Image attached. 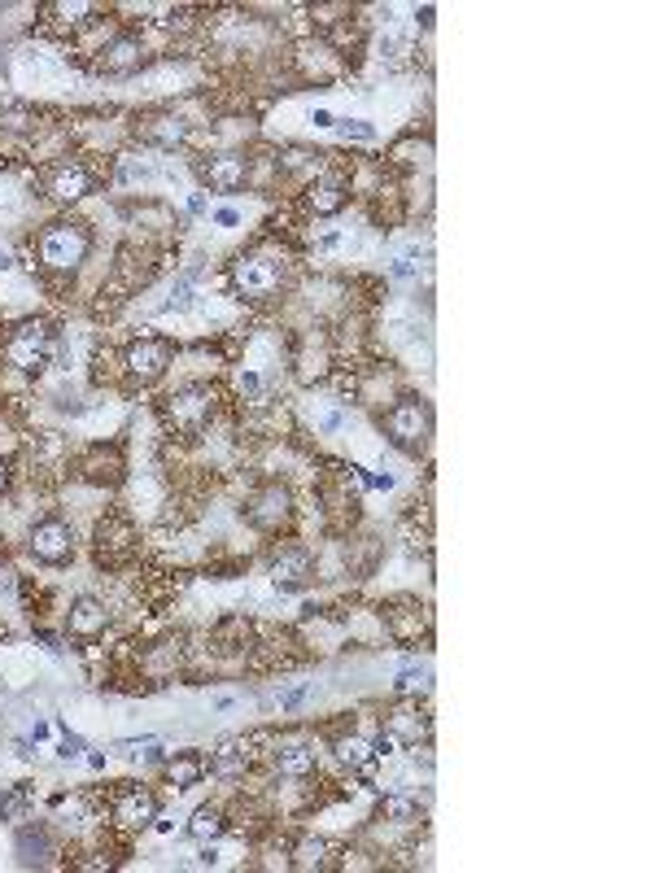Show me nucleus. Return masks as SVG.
<instances>
[{
    "mask_svg": "<svg viewBox=\"0 0 655 873\" xmlns=\"http://www.w3.org/2000/svg\"><path fill=\"white\" fill-rule=\"evenodd\" d=\"M289 869H302V873H324V869H332V843H324V839H302L293 847V856H289Z\"/></svg>",
    "mask_w": 655,
    "mask_h": 873,
    "instance_id": "nucleus-21",
    "label": "nucleus"
},
{
    "mask_svg": "<svg viewBox=\"0 0 655 873\" xmlns=\"http://www.w3.org/2000/svg\"><path fill=\"white\" fill-rule=\"evenodd\" d=\"M79 751H83V738H75V734H70V738H62V747H57V756H62V760H75Z\"/></svg>",
    "mask_w": 655,
    "mask_h": 873,
    "instance_id": "nucleus-33",
    "label": "nucleus"
},
{
    "mask_svg": "<svg viewBox=\"0 0 655 873\" xmlns=\"http://www.w3.org/2000/svg\"><path fill=\"white\" fill-rule=\"evenodd\" d=\"M245 516L262 533H280L284 524L293 520V494L280 481H267L262 489H254V498L245 502Z\"/></svg>",
    "mask_w": 655,
    "mask_h": 873,
    "instance_id": "nucleus-8",
    "label": "nucleus"
},
{
    "mask_svg": "<svg viewBox=\"0 0 655 873\" xmlns=\"http://www.w3.org/2000/svg\"><path fill=\"white\" fill-rule=\"evenodd\" d=\"M389 734L407 747H420V738H428V716L420 712V703H393L389 708Z\"/></svg>",
    "mask_w": 655,
    "mask_h": 873,
    "instance_id": "nucleus-17",
    "label": "nucleus"
},
{
    "mask_svg": "<svg viewBox=\"0 0 655 873\" xmlns=\"http://www.w3.org/2000/svg\"><path fill=\"white\" fill-rule=\"evenodd\" d=\"M337 760L341 764H350V769H372V760H376V747L367 743V738H359V734H345V738H337Z\"/></svg>",
    "mask_w": 655,
    "mask_h": 873,
    "instance_id": "nucleus-25",
    "label": "nucleus"
},
{
    "mask_svg": "<svg viewBox=\"0 0 655 873\" xmlns=\"http://www.w3.org/2000/svg\"><path fill=\"white\" fill-rule=\"evenodd\" d=\"M201 179H206L214 193H236V188L249 184V158L241 149H219L201 162Z\"/></svg>",
    "mask_w": 655,
    "mask_h": 873,
    "instance_id": "nucleus-9",
    "label": "nucleus"
},
{
    "mask_svg": "<svg viewBox=\"0 0 655 873\" xmlns=\"http://www.w3.org/2000/svg\"><path fill=\"white\" fill-rule=\"evenodd\" d=\"M88 249H92V232H88V223H79V219H53L40 232V262L57 275L79 271Z\"/></svg>",
    "mask_w": 655,
    "mask_h": 873,
    "instance_id": "nucleus-3",
    "label": "nucleus"
},
{
    "mask_svg": "<svg viewBox=\"0 0 655 873\" xmlns=\"http://www.w3.org/2000/svg\"><path fill=\"white\" fill-rule=\"evenodd\" d=\"M27 550L40 559V564L62 568V564H70V555H75V529H70L62 516H44V520L31 524Z\"/></svg>",
    "mask_w": 655,
    "mask_h": 873,
    "instance_id": "nucleus-6",
    "label": "nucleus"
},
{
    "mask_svg": "<svg viewBox=\"0 0 655 873\" xmlns=\"http://www.w3.org/2000/svg\"><path fill=\"white\" fill-rule=\"evenodd\" d=\"M131 542H136V529L123 520V516H105L97 524V555L101 564H123L131 555Z\"/></svg>",
    "mask_w": 655,
    "mask_h": 873,
    "instance_id": "nucleus-13",
    "label": "nucleus"
},
{
    "mask_svg": "<svg viewBox=\"0 0 655 873\" xmlns=\"http://www.w3.org/2000/svg\"><path fill=\"white\" fill-rule=\"evenodd\" d=\"M49 14H57L62 27H88L92 14H97V5H83V0H75V5H53Z\"/></svg>",
    "mask_w": 655,
    "mask_h": 873,
    "instance_id": "nucleus-29",
    "label": "nucleus"
},
{
    "mask_svg": "<svg viewBox=\"0 0 655 873\" xmlns=\"http://www.w3.org/2000/svg\"><path fill=\"white\" fill-rule=\"evenodd\" d=\"M188 834H193L197 843H214V839H223L228 834V821H223V812L219 808H197L193 812V821H188Z\"/></svg>",
    "mask_w": 655,
    "mask_h": 873,
    "instance_id": "nucleus-24",
    "label": "nucleus"
},
{
    "mask_svg": "<svg viewBox=\"0 0 655 873\" xmlns=\"http://www.w3.org/2000/svg\"><path fill=\"white\" fill-rule=\"evenodd\" d=\"M249 764V738H228L214 751V773H241Z\"/></svg>",
    "mask_w": 655,
    "mask_h": 873,
    "instance_id": "nucleus-26",
    "label": "nucleus"
},
{
    "mask_svg": "<svg viewBox=\"0 0 655 873\" xmlns=\"http://www.w3.org/2000/svg\"><path fill=\"white\" fill-rule=\"evenodd\" d=\"M44 193H49L53 201H79V197H88V193H92L88 166L75 162V158L49 166V171H44Z\"/></svg>",
    "mask_w": 655,
    "mask_h": 873,
    "instance_id": "nucleus-10",
    "label": "nucleus"
},
{
    "mask_svg": "<svg viewBox=\"0 0 655 873\" xmlns=\"http://www.w3.org/2000/svg\"><path fill=\"white\" fill-rule=\"evenodd\" d=\"M385 620H389V633H393L398 642H420V633H424V607H393Z\"/></svg>",
    "mask_w": 655,
    "mask_h": 873,
    "instance_id": "nucleus-23",
    "label": "nucleus"
},
{
    "mask_svg": "<svg viewBox=\"0 0 655 873\" xmlns=\"http://www.w3.org/2000/svg\"><path fill=\"white\" fill-rule=\"evenodd\" d=\"M123 367H127V380L131 385H158V380L166 376V367H171V341L162 337H140L127 345L123 354Z\"/></svg>",
    "mask_w": 655,
    "mask_h": 873,
    "instance_id": "nucleus-7",
    "label": "nucleus"
},
{
    "mask_svg": "<svg viewBox=\"0 0 655 873\" xmlns=\"http://www.w3.org/2000/svg\"><path fill=\"white\" fill-rule=\"evenodd\" d=\"M241 393H258V376H254V372L241 376Z\"/></svg>",
    "mask_w": 655,
    "mask_h": 873,
    "instance_id": "nucleus-34",
    "label": "nucleus"
},
{
    "mask_svg": "<svg viewBox=\"0 0 655 873\" xmlns=\"http://www.w3.org/2000/svg\"><path fill=\"white\" fill-rule=\"evenodd\" d=\"M79 472H83V481H92V485H114L118 476H123V454H118V446H92L83 454Z\"/></svg>",
    "mask_w": 655,
    "mask_h": 873,
    "instance_id": "nucleus-16",
    "label": "nucleus"
},
{
    "mask_svg": "<svg viewBox=\"0 0 655 873\" xmlns=\"http://www.w3.org/2000/svg\"><path fill=\"white\" fill-rule=\"evenodd\" d=\"M206 769H210V764L188 751V756H175L171 764H166V782H171L175 791H188V786H197L201 777H206Z\"/></svg>",
    "mask_w": 655,
    "mask_h": 873,
    "instance_id": "nucleus-22",
    "label": "nucleus"
},
{
    "mask_svg": "<svg viewBox=\"0 0 655 873\" xmlns=\"http://www.w3.org/2000/svg\"><path fill=\"white\" fill-rule=\"evenodd\" d=\"M228 284H232V293L241 297V302L262 306V302H271V297L284 293V284H289V262H284L280 254H262V249H254V254L232 258Z\"/></svg>",
    "mask_w": 655,
    "mask_h": 873,
    "instance_id": "nucleus-1",
    "label": "nucleus"
},
{
    "mask_svg": "<svg viewBox=\"0 0 655 873\" xmlns=\"http://www.w3.org/2000/svg\"><path fill=\"white\" fill-rule=\"evenodd\" d=\"M380 817H385L389 825H411L415 817H420V804L407 795H385L380 799Z\"/></svg>",
    "mask_w": 655,
    "mask_h": 873,
    "instance_id": "nucleus-27",
    "label": "nucleus"
},
{
    "mask_svg": "<svg viewBox=\"0 0 655 873\" xmlns=\"http://www.w3.org/2000/svg\"><path fill=\"white\" fill-rule=\"evenodd\" d=\"M214 411H219V393H214L210 385H184L162 402L166 424H171L175 433H184V437L201 433V428L214 420Z\"/></svg>",
    "mask_w": 655,
    "mask_h": 873,
    "instance_id": "nucleus-5",
    "label": "nucleus"
},
{
    "mask_svg": "<svg viewBox=\"0 0 655 873\" xmlns=\"http://www.w3.org/2000/svg\"><path fill=\"white\" fill-rule=\"evenodd\" d=\"M140 140H149V145H158V149H180L188 140V123L180 114H149L145 123H140Z\"/></svg>",
    "mask_w": 655,
    "mask_h": 873,
    "instance_id": "nucleus-19",
    "label": "nucleus"
},
{
    "mask_svg": "<svg viewBox=\"0 0 655 873\" xmlns=\"http://www.w3.org/2000/svg\"><path fill=\"white\" fill-rule=\"evenodd\" d=\"M53 354V324L49 319H22V324L5 337V363L14 372H44Z\"/></svg>",
    "mask_w": 655,
    "mask_h": 873,
    "instance_id": "nucleus-4",
    "label": "nucleus"
},
{
    "mask_svg": "<svg viewBox=\"0 0 655 873\" xmlns=\"http://www.w3.org/2000/svg\"><path fill=\"white\" fill-rule=\"evenodd\" d=\"M311 123H315V127H332V123H337V118H332L328 110H315V118H311Z\"/></svg>",
    "mask_w": 655,
    "mask_h": 873,
    "instance_id": "nucleus-35",
    "label": "nucleus"
},
{
    "mask_svg": "<svg viewBox=\"0 0 655 873\" xmlns=\"http://www.w3.org/2000/svg\"><path fill=\"white\" fill-rule=\"evenodd\" d=\"M271 760H276V769L284 777H311L315 773V747L302 743V738H284V743H276V751H271Z\"/></svg>",
    "mask_w": 655,
    "mask_h": 873,
    "instance_id": "nucleus-18",
    "label": "nucleus"
},
{
    "mask_svg": "<svg viewBox=\"0 0 655 873\" xmlns=\"http://www.w3.org/2000/svg\"><path fill=\"white\" fill-rule=\"evenodd\" d=\"M428 681H433L428 668H402V673H398V690H402V695H428Z\"/></svg>",
    "mask_w": 655,
    "mask_h": 873,
    "instance_id": "nucleus-30",
    "label": "nucleus"
},
{
    "mask_svg": "<svg viewBox=\"0 0 655 873\" xmlns=\"http://www.w3.org/2000/svg\"><path fill=\"white\" fill-rule=\"evenodd\" d=\"M341 131H345V140H350V136H354V140H372V136H376V131L367 127V123H341Z\"/></svg>",
    "mask_w": 655,
    "mask_h": 873,
    "instance_id": "nucleus-32",
    "label": "nucleus"
},
{
    "mask_svg": "<svg viewBox=\"0 0 655 873\" xmlns=\"http://www.w3.org/2000/svg\"><path fill=\"white\" fill-rule=\"evenodd\" d=\"M140 62H145V49H140L136 35H114L97 57V66L105 70V75H127V70H136Z\"/></svg>",
    "mask_w": 655,
    "mask_h": 873,
    "instance_id": "nucleus-15",
    "label": "nucleus"
},
{
    "mask_svg": "<svg viewBox=\"0 0 655 873\" xmlns=\"http://www.w3.org/2000/svg\"><path fill=\"white\" fill-rule=\"evenodd\" d=\"M114 821L127 825V830H145V825L158 821V795H153V791H140L136 782H123V791H118V804H114Z\"/></svg>",
    "mask_w": 655,
    "mask_h": 873,
    "instance_id": "nucleus-11",
    "label": "nucleus"
},
{
    "mask_svg": "<svg viewBox=\"0 0 655 873\" xmlns=\"http://www.w3.org/2000/svg\"><path fill=\"white\" fill-rule=\"evenodd\" d=\"M140 747H158V738H131V743H118L114 751H118V756H136Z\"/></svg>",
    "mask_w": 655,
    "mask_h": 873,
    "instance_id": "nucleus-31",
    "label": "nucleus"
},
{
    "mask_svg": "<svg viewBox=\"0 0 655 873\" xmlns=\"http://www.w3.org/2000/svg\"><path fill=\"white\" fill-rule=\"evenodd\" d=\"M345 197H350V184L345 179H315L311 188H306V210L311 214H337L345 206Z\"/></svg>",
    "mask_w": 655,
    "mask_h": 873,
    "instance_id": "nucleus-20",
    "label": "nucleus"
},
{
    "mask_svg": "<svg viewBox=\"0 0 655 873\" xmlns=\"http://www.w3.org/2000/svg\"><path fill=\"white\" fill-rule=\"evenodd\" d=\"M18 852L27 865H49V834L44 830H22L18 834Z\"/></svg>",
    "mask_w": 655,
    "mask_h": 873,
    "instance_id": "nucleus-28",
    "label": "nucleus"
},
{
    "mask_svg": "<svg viewBox=\"0 0 655 873\" xmlns=\"http://www.w3.org/2000/svg\"><path fill=\"white\" fill-rule=\"evenodd\" d=\"M311 572H315V559H311V550L306 546H280V555L271 559V577H276V585L280 590H302L306 581H311Z\"/></svg>",
    "mask_w": 655,
    "mask_h": 873,
    "instance_id": "nucleus-12",
    "label": "nucleus"
},
{
    "mask_svg": "<svg viewBox=\"0 0 655 873\" xmlns=\"http://www.w3.org/2000/svg\"><path fill=\"white\" fill-rule=\"evenodd\" d=\"M66 625H70V633H75V638H101L105 625H110V612H105L101 599H88V594H83V599L70 603Z\"/></svg>",
    "mask_w": 655,
    "mask_h": 873,
    "instance_id": "nucleus-14",
    "label": "nucleus"
},
{
    "mask_svg": "<svg viewBox=\"0 0 655 873\" xmlns=\"http://www.w3.org/2000/svg\"><path fill=\"white\" fill-rule=\"evenodd\" d=\"M420 27H424V31L433 27V5H424V9H420Z\"/></svg>",
    "mask_w": 655,
    "mask_h": 873,
    "instance_id": "nucleus-36",
    "label": "nucleus"
},
{
    "mask_svg": "<svg viewBox=\"0 0 655 873\" xmlns=\"http://www.w3.org/2000/svg\"><path fill=\"white\" fill-rule=\"evenodd\" d=\"M380 428H385L393 450L424 454L428 437H433V406H428L424 398H415V393H407V398H398L385 415H380Z\"/></svg>",
    "mask_w": 655,
    "mask_h": 873,
    "instance_id": "nucleus-2",
    "label": "nucleus"
},
{
    "mask_svg": "<svg viewBox=\"0 0 655 873\" xmlns=\"http://www.w3.org/2000/svg\"><path fill=\"white\" fill-rule=\"evenodd\" d=\"M9 489V463H0V494Z\"/></svg>",
    "mask_w": 655,
    "mask_h": 873,
    "instance_id": "nucleus-37",
    "label": "nucleus"
}]
</instances>
